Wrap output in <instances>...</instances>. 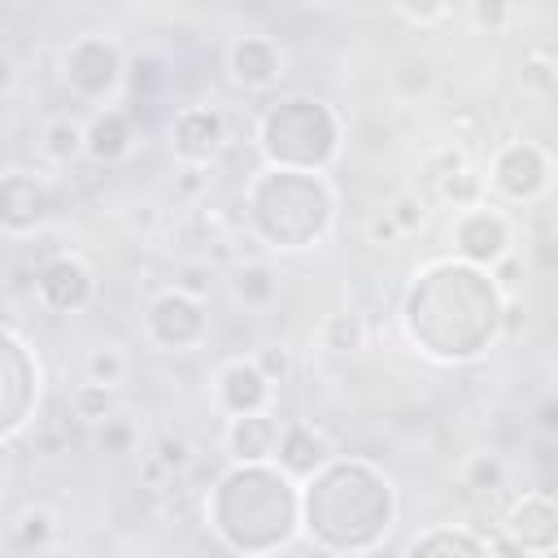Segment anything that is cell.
<instances>
[{
  "label": "cell",
  "instance_id": "6da1fadb",
  "mask_svg": "<svg viewBox=\"0 0 558 558\" xmlns=\"http://www.w3.org/2000/svg\"><path fill=\"white\" fill-rule=\"evenodd\" d=\"M501 323L497 288L475 266H432L410 301H405V327L410 336L436 353V357H475L488 349Z\"/></svg>",
  "mask_w": 558,
  "mask_h": 558
},
{
  "label": "cell",
  "instance_id": "7a4b0ae2",
  "mask_svg": "<svg viewBox=\"0 0 558 558\" xmlns=\"http://www.w3.org/2000/svg\"><path fill=\"white\" fill-rule=\"evenodd\" d=\"M305 527L327 549H366L388 532L392 488L366 462H331L305 488Z\"/></svg>",
  "mask_w": 558,
  "mask_h": 558
},
{
  "label": "cell",
  "instance_id": "3957f363",
  "mask_svg": "<svg viewBox=\"0 0 558 558\" xmlns=\"http://www.w3.org/2000/svg\"><path fill=\"white\" fill-rule=\"evenodd\" d=\"M296 510H301V497L283 471L262 462H240L218 480L214 532L240 554H266L292 536Z\"/></svg>",
  "mask_w": 558,
  "mask_h": 558
},
{
  "label": "cell",
  "instance_id": "277c9868",
  "mask_svg": "<svg viewBox=\"0 0 558 558\" xmlns=\"http://www.w3.org/2000/svg\"><path fill=\"white\" fill-rule=\"evenodd\" d=\"M248 209L257 231L279 248H305L314 244L331 222V192L318 174L305 170H270L253 183Z\"/></svg>",
  "mask_w": 558,
  "mask_h": 558
},
{
  "label": "cell",
  "instance_id": "5b68a950",
  "mask_svg": "<svg viewBox=\"0 0 558 558\" xmlns=\"http://www.w3.org/2000/svg\"><path fill=\"white\" fill-rule=\"evenodd\" d=\"M340 122L323 100L292 96L266 109L262 118V153L275 161V170H318L336 157Z\"/></svg>",
  "mask_w": 558,
  "mask_h": 558
},
{
  "label": "cell",
  "instance_id": "8992f818",
  "mask_svg": "<svg viewBox=\"0 0 558 558\" xmlns=\"http://www.w3.org/2000/svg\"><path fill=\"white\" fill-rule=\"evenodd\" d=\"M122 78V57L109 39L100 35H78L65 48V83L83 96V100H105Z\"/></svg>",
  "mask_w": 558,
  "mask_h": 558
},
{
  "label": "cell",
  "instance_id": "52a82bcc",
  "mask_svg": "<svg viewBox=\"0 0 558 558\" xmlns=\"http://www.w3.org/2000/svg\"><path fill=\"white\" fill-rule=\"evenodd\" d=\"M148 336L161 349H187L205 336V310L201 301L183 296V292H161L148 305Z\"/></svg>",
  "mask_w": 558,
  "mask_h": 558
},
{
  "label": "cell",
  "instance_id": "ba28073f",
  "mask_svg": "<svg viewBox=\"0 0 558 558\" xmlns=\"http://www.w3.org/2000/svg\"><path fill=\"white\" fill-rule=\"evenodd\" d=\"M52 214V192L44 179L26 170H9L0 179V227L9 231H31Z\"/></svg>",
  "mask_w": 558,
  "mask_h": 558
},
{
  "label": "cell",
  "instance_id": "9c48e42d",
  "mask_svg": "<svg viewBox=\"0 0 558 558\" xmlns=\"http://www.w3.org/2000/svg\"><path fill=\"white\" fill-rule=\"evenodd\" d=\"M493 183L506 192V196H514V201H532L536 192H545V183H549V161H545V153L536 148V144H510V148H501L497 153V161H493Z\"/></svg>",
  "mask_w": 558,
  "mask_h": 558
},
{
  "label": "cell",
  "instance_id": "30bf717a",
  "mask_svg": "<svg viewBox=\"0 0 558 558\" xmlns=\"http://www.w3.org/2000/svg\"><path fill=\"white\" fill-rule=\"evenodd\" d=\"M35 292L48 310H61V314L83 310L92 301V270L78 257H52L48 266H39Z\"/></svg>",
  "mask_w": 558,
  "mask_h": 558
},
{
  "label": "cell",
  "instance_id": "8fae6325",
  "mask_svg": "<svg viewBox=\"0 0 558 558\" xmlns=\"http://www.w3.org/2000/svg\"><path fill=\"white\" fill-rule=\"evenodd\" d=\"M453 244L466 262H501L506 257V244H510V227L501 214L493 209H466L458 222H453Z\"/></svg>",
  "mask_w": 558,
  "mask_h": 558
},
{
  "label": "cell",
  "instance_id": "7c38bea8",
  "mask_svg": "<svg viewBox=\"0 0 558 558\" xmlns=\"http://www.w3.org/2000/svg\"><path fill=\"white\" fill-rule=\"evenodd\" d=\"M170 140H174V153H179L183 161L201 166V161H209V157L222 148V140H227V122H222L218 109L192 105V109H183V113L174 118Z\"/></svg>",
  "mask_w": 558,
  "mask_h": 558
},
{
  "label": "cell",
  "instance_id": "4fadbf2b",
  "mask_svg": "<svg viewBox=\"0 0 558 558\" xmlns=\"http://www.w3.org/2000/svg\"><path fill=\"white\" fill-rule=\"evenodd\" d=\"M506 536L527 554H554V541H558V510L545 493H527L510 514H506Z\"/></svg>",
  "mask_w": 558,
  "mask_h": 558
},
{
  "label": "cell",
  "instance_id": "5bb4252c",
  "mask_svg": "<svg viewBox=\"0 0 558 558\" xmlns=\"http://www.w3.org/2000/svg\"><path fill=\"white\" fill-rule=\"evenodd\" d=\"M283 74V57L266 35H240L231 44V78L240 87H270Z\"/></svg>",
  "mask_w": 558,
  "mask_h": 558
},
{
  "label": "cell",
  "instance_id": "9a60e30c",
  "mask_svg": "<svg viewBox=\"0 0 558 558\" xmlns=\"http://www.w3.org/2000/svg\"><path fill=\"white\" fill-rule=\"evenodd\" d=\"M218 397L222 405L240 418V414H257L270 397V379L253 366V362H231L222 375H218Z\"/></svg>",
  "mask_w": 558,
  "mask_h": 558
},
{
  "label": "cell",
  "instance_id": "2e32d148",
  "mask_svg": "<svg viewBox=\"0 0 558 558\" xmlns=\"http://www.w3.org/2000/svg\"><path fill=\"white\" fill-rule=\"evenodd\" d=\"M279 466H283V475H314V471H323L327 466V440L310 427V423H292V427H283L279 432Z\"/></svg>",
  "mask_w": 558,
  "mask_h": 558
},
{
  "label": "cell",
  "instance_id": "e0dca14e",
  "mask_svg": "<svg viewBox=\"0 0 558 558\" xmlns=\"http://www.w3.org/2000/svg\"><path fill=\"white\" fill-rule=\"evenodd\" d=\"M279 445V423L270 414H240L231 418V432H227V449L240 458V462H266Z\"/></svg>",
  "mask_w": 558,
  "mask_h": 558
},
{
  "label": "cell",
  "instance_id": "ac0fdd59",
  "mask_svg": "<svg viewBox=\"0 0 558 558\" xmlns=\"http://www.w3.org/2000/svg\"><path fill=\"white\" fill-rule=\"evenodd\" d=\"M131 148V113L122 109H105L92 118V126L83 131V153L96 161H118Z\"/></svg>",
  "mask_w": 558,
  "mask_h": 558
},
{
  "label": "cell",
  "instance_id": "d6986e66",
  "mask_svg": "<svg viewBox=\"0 0 558 558\" xmlns=\"http://www.w3.org/2000/svg\"><path fill=\"white\" fill-rule=\"evenodd\" d=\"M405 558H488V545L471 532H453V527H436L427 536H418Z\"/></svg>",
  "mask_w": 558,
  "mask_h": 558
},
{
  "label": "cell",
  "instance_id": "ffe728a7",
  "mask_svg": "<svg viewBox=\"0 0 558 558\" xmlns=\"http://www.w3.org/2000/svg\"><path fill=\"white\" fill-rule=\"evenodd\" d=\"M78 153H83V126L70 122V118H52V122L44 126V157L70 161V157H78Z\"/></svg>",
  "mask_w": 558,
  "mask_h": 558
},
{
  "label": "cell",
  "instance_id": "44dd1931",
  "mask_svg": "<svg viewBox=\"0 0 558 558\" xmlns=\"http://www.w3.org/2000/svg\"><path fill=\"white\" fill-rule=\"evenodd\" d=\"M231 288H235V296H240V301L262 305V301H270V296H275V288H279V283H275V270L257 262V266H240V270H235V279H231Z\"/></svg>",
  "mask_w": 558,
  "mask_h": 558
},
{
  "label": "cell",
  "instance_id": "7402d4cb",
  "mask_svg": "<svg viewBox=\"0 0 558 558\" xmlns=\"http://www.w3.org/2000/svg\"><path fill=\"white\" fill-rule=\"evenodd\" d=\"M323 344H327L331 353H353V349H362V318H357V314H331V318L323 323Z\"/></svg>",
  "mask_w": 558,
  "mask_h": 558
},
{
  "label": "cell",
  "instance_id": "603a6c76",
  "mask_svg": "<svg viewBox=\"0 0 558 558\" xmlns=\"http://www.w3.org/2000/svg\"><path fill=\"white\" fill-rule=\"evenodd\" d=\"M122 375H126V357H122V349L105 344V349H96V353L87 357V384L113 388V384H118Z\"/></svg>",
  "mask_w": 558,
  "mask_h": 558
},
{
  "label": "cell",
  "instance_id": "cb8c5ba5",
  "mask_svg": "<svg viewBox=\"0 0 558 558\" xmlns=\"http://www.w3.org/2000/svg\"><path fill=\"white\" fill-rule=\"evenodd\" d=\"M506 484V466L493 458V453H475L471 462H466V488H475V493H497Z\"/></svg>",
  "mask_w": 558,
  "mask_h": 558
},
{
  "label": "cell",
  "instance_id": "d4e9b609",
  "mask_svg": "<svg viewBox=\"0 0 558 558\" xmlns=\"http://www.w3.org/2000/svg\"><path fill=\"white\" fill-rule=\"evenodd\" d=\"M48 541H52V514L39 510V506L22 510V519H17V545H22V549H39V545H48Z\"/></svg>",
  "mask_w": 558,
  "mask_h": 558
},
{
  "label": "cell",
  "instance_id": "484cf974",
  "mask_svg": "<svg viewBox=\"0 0 558 558\" xmlns=\"http://www.w3.org/2000/svg\"><path fill=\"white\" fill-rule=\"evenodd\" d=\"M109 405H113V392L100 388V384H83V388L74 392V414H78V418H105Z\"/></svg>",
  "mask_w": 558,
  "mask_h": 558
},
{
  "label": "cell",
  "instance_id": "4316f807",
  "mask_svg": "<svg viewBox=\"0 0 558 558\" xmlns=\"http://www.w3.org/2000/svg\"><path fill=\"white\" fill-rule=\"evenodd\" d=\"M384 214L392 218V227H397L401 235H410V231H418V227H423V201H418V196H410V192H405V196H397Z\"/></svg>",
  "mask_w": 558,
  "mask_h": 558
},
{
  "label": "cell",
  "instance_id": "83f0119b",
  "mask_svg": "<svg viewBox=\"0 0 558 558\" xmlns=\"http://www.w3.org/2000/svg\"><path fill=\"white\" fill-rule=\"evenodd\" d=\"M153 458L166 466V471H179L183 462H187V440H179V436H157V445H153Z\"/></svg>",
  "mask_w": 558,
  "mask_h": 558
},
{
  "label": "cell",
  "instance_id": "f1b7e54d",
  "mask_svg": "<svg viewBox=\"0 0 558 558\" xmlns=\"http://www.w3.org/2000/svg\"><path fill=\"white\" fill-rule=\"evenodd\" d=\"M440 192H445V196H449L453 205H471V201H475V174L458 170V174L440 179Z\"/></svg>",
  "mask_w": 558,
  "mask_h": 558
},
{
  "label": "cell",
  "instance_id": "f546056e",
  "mask_svg": "<svg viewBox=\"0 0 558 558\" xmlns=\"http://www.w3.org/2000/svg\"><path fill=\"white\" fill-rule=\"evenodd\" d=\"M174 292H183V296L201 301V296L209 292V270H205V266H183V270H179V283H174Z\"/></svg>",
  "mask_w": 558,
  "mask_h": 558
},
{
  "label": "cell",
  "instance_id": "4dcf8cb0",
  "mask_svg": "<svg viewBox=\"0 0 558 558\" xmlns=\"http://www.w3.org/2000/svg\"><path fill=\"white\" fill-rule=\"evenodd\" d=\"M366 231H371V240H375V244H392V240L401 235V231L392 227V218H388L384 209H379V214H371V222H366Z\"/></svg>",
  "mask_w": 558,
  "mask_h": 558
},
{
  "label": "cell",
  "instance_id": "1f68e13d",
  "mask_svg": "<svg viewBox=\"0 0 558 558\" xmlns=\"http://www.w3.org/2000/svg\"><path fill=\"white\" fill-rule=\"evenodd\" d=\"M253 366H257L266 379H275V375H283V371H288V357H283V349H266V353H262Z\"/></svg>",
  "mask_w": 558,
  "mask_h": 558
},
{
  "label": "cell",
  "instance_id": "d6a6232c",
  "mask_svg": "<svg viewBox=\"0 0 558 558\" xmlns=\"http://www.w3.org/2000/svg\"><path fill=\"white\" fill-rule=\"evenodd\" d=\"M523 78H532V83L541 87V96L554 92V70H549V61H532V65L523 70Z\"/></svg>",
  "mask_w": 558,
  "mask_h": 558
},
{
  "label": "cell",
  "instance_id": "836d02e7",
  "mask_svg": "<svg viewBox=\"0 0 558 558\" xmlns=\"http://www.w3.org/2000/svg\"><path fill=\"white\" fill-rule=\"evenodd\" d=\"M493 266H497L501 288H514V283H519V262H514V257H501V262H493Z\"/></svg>",
  "mask_w": 558,
  "mask_h": 558
},
{
  "label": "cell",
  "instance_id": "e575fe53",
  "mask_svg": "<svg viewBox=\"0 0 558 558\" xmlns=\"http://www.w3.org/2000/svg\"><path fill=\"white\" fill-rule=\"evenodd\" d=\"M126 440H131V432H126L122 423H109V418H105V445H113V449H126Z\"/></svg>",
  "mask_w": 558,
  "mask_h": 558
},
{
  "label": "cell",
  "instance_id": "d590c367",
  "mask_svg": "<svg viewBox=\"0 0 558 558\" xmlns=\"http://www.w3.org/2000/svg\"><path fill=\"white\" fill-rule=\"evenodd\" d=\"M4 87H13V57L0 52V92H4Z\"/></svg>",
  "mask_w": 558,
  "mask_h": 558
},
{
  "label": "cell",
  "instance_id": "8d00e7d4",
  "mask_svg": "<svg viewBox=\"0 0 558 558\" xmlns=\"http://www.w3.org/2000/svg\"><path fill=\"white\" fill-rule=\"evenodd\" d=\"M501 13H506V9H488V4H480V9H475V17H480V22H497Z\"/></svg>",
  "mask_w": 558,
  "mask_h": 558
},
{
  "label": "cell",
  "instance_id": "74e56055",
  "mask_svg": "<svg viewBox=\"0 0 558 558\" xmlns=\"http://www.w3.org/2000/svg\"><path fill=\"white\" fill-rule=\"evenodd\" d=\"M541 558H554V554H541Z\"/></svg>",
  "mask_w": 558,
  "mask_h": 558
}]
</instances>
